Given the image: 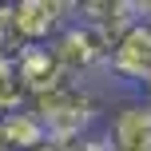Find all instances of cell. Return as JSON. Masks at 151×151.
<instances>
[{"instance_id": "8fae6325", "label": "cell", "mask_w": 151, "mask_h": 151, "mask_svg": "<svg viewBox=\"0 0 151 151\" xmlns=\"http://www.w3.org/2000/svg\"><path fill=\"white\" fill-rule=\"evenodd\" d=\"M40 151H72V139H52V135H48V143Z\"/></svg>"}, {"instance_id": "3957f363", "label": "cell", "mask_w": 151, "mask_h": 151, "mask_svg": "<svg viewBox=\"0 0 151 151\" xmlns=\"http://www.w3.org/2000/svg\"><path fill=\"white\" fill-rule=\"evenodd\" d=\"M99 135H104L107 151H151V107L135 91L115 99L104 115Z\"/></svg>"}, {"instance_id": "7a4b0ae2", "label": "cell", "mask_w": 151, "mask_h": 151, "mask_svg": "<svg viewBox=\"0 0 151 151\" xmlns=\"http://www.w3.org/2000/svg\"><path fill=\"white\" fill-rule=\"evenodd\" d=\"M52 52H56V60H60V68H64L68 80H76V83H91V88H96L99 76H107L111 40H107L104 32L88 28V24L72 20L68 28L52 40Z\"/></svg>"}, {"instance_id": "7c38bea8", "label": "cell", "mask_w": 151, "mask_h": 151, "mask_svg": "<svg viewBox=\"0 0 151 151\" xmlns=\"http://www.w3.org/2000/svg\"><path fill=\"white\" fill-rule=\"evenodd\" d=\"M139 8H143V16L151 20V0H139Z\"/></svg>"}, {"instance_id": "9c48e42d", "label": "cell", "mask_w": 151, "mask_h": 151, "mask_svg": "<svg viewBox=\"0 0 151 151\" xmlns=\"http://www.w3.org/2000/svg\"><path fill=\"white\" fill-rule=\"evenodd\" d=\"M32 104V91L20 76V64L16 60H0V115H12V111H24Z\"/></svg>"}, {"instance_id": "30bf717a", "label": "cell", "mask_w": 151, "mask_h": 151, "mask_svg": "<svg viewBox=\"0 0 151 151\" xmlns=\"http://www.w3.org/2000/svg\"><path fill=\"white\" fill-rule=\"evenodd\" d=\"M28 48L16 20V4H0V60H20V52Z\"/></svg>"}, {"instance_id": "277c9868", "label": "cell", "mask_w": 151, "mask_h": 151, "mask_svg": "<svg viewBox=\"0 0 151 151\" xmlns=\"http://www.w3.org/2000/svg\"><path fill=\"white\" fill-rule=\"evenodd\" d=\"M107 76L127 88H143L151 83V20L139 16L127 32L111 44V60H107Z\"/></svg>"}, {"instance_id": "8992f818", "label": "cell", "mask_w": 151, "mask_h": 151, "mask_svg": "<svg viewBox=\"0 0 151 151\" xmlns=\"http://www.w3.org/2000/svg\"><path fill=\"white\" fill-rule=\"evenodd\" d=\"M139 16H143L139 0H76V20L88 24V28H96V32H104L111 44Z\"/></svg>"}, {"instance_id": "52a82bcc", "label": "cell", "mask_w": 151, "mask_h": 151, "mask_svg": "<svg viewBox=\"0 0 151 151\" xmlns=\"http://www.w3.org/2000/svg\"><path fill=\"white\" fill-rule=\"evenodd\" d=\"M16 64H20V76H24V83H28L32 99L44 96V91H52V88H60V83H68V76H64L60 60H56L52 44H28Z\"/></svg>"}, {"instance_id": "6da1fadb", "label": "cell", "mask_w": 151, "mask_h": 151, "mask_svg": "<svg viewBox=\"0 0 151 151\" xmlns=\"http://www.w3.org/2000/svg\"><path fill=\"white\" fill-rule=\"evenodd\" d=\"M107 96H99L91 83H60V88L44 91L28 104V111H36V119L48 127L52 139H83L104 123L107 115Z\"/></svg>"}, {"instance_id": "5b68a950", "label": "cell", "mask_w": 151, "mask_h": 151, "mask_svg": "<svg viewBox=\"0 0 151 151\" xmlns=\"http://www.w3.org/2000/svg\"><path fill=\"white\" fill-rule=\"evenodd\" d=\"M16 20L28 44H52L76 20V0H16Z\"/></svg>"}, {"instance_id": "ba28073f", "label": "cell", "mask_w": 151, "mask_h": 151, "mask_svg": "<svg viewBox=\"0 0 151 151\" xmlns=\"http://www.w3.org/2000/svg\"><path fill=\"white\" fill-rule=\"evenodd\" d=\"M48 143V127L36 119V111H12L0 115V147L4 151H40Z\"/></svg>"}]
</instances>
